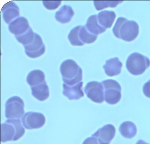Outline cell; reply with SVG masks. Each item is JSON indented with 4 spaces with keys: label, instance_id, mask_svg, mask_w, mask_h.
<instances>
[{
    "label": "cell",
    "instance_id": "6da1fadb",
    "mask_svg": "<svg viewBox=\"0 0 150 144\" xmlns=\"http://www.w3.org/2000/svg\"><path fill=\"white\" fill-rule=\"evenodd\" d=\"M116 37L126 42H132L138 35V24L133 21H128L126 18L120 17L117 20L113 28Z\"/></svg>",
    "mask_w": 150,
    "mask_h": 144
},
{
    "label": "cell",
    "instance_id": "7a4b0ae2",
    "mask_svg": "<svg viewBox=\"0 0 150 144\" xmlns=\"http://www.w3.org/2000/svg\"><path fill=\"white\" fill-rule=\"evenodd\" d=\"M1 140L2 142L16 141L23 136L25 130L19 118H11L1 125Z\"/></svg>",
    "mask_w": 150,
    "mask_h": 144
},
{
    "label": "cell",
    "instance_id": "3957f363",
    "mask_svg": "<svg viewBox=\"0 0 150 144\" xmlns=\"http://www.w3.org/2000/svg\"><path fill=\"white\" fill-rule=\"evenodd\" d=\"M60 70L63 81L68 86L76 85L82 81V69L72 60L64 61L60 66Z\"/></svg>",
    "mask_w": 150,
    "mask_h": 144
},
{
    "label": "cell",
    "instance_id": "277c9868",
    "mask_svg": "<svg viewBox=\"0 0 150 144\" xmlns=\"http://www.w3.org/2000/svg\"><path fill=\"white\" fill-rule=\"evenodd\" d=\"M150 66L148 58L138 52L131 54L127 59L126 67L132 74L139 75L142 74Z\"/></svg>",
    "mask_w": 150,
    "mask_h": 144
},
{
    "label": "cell",
    "instance_id": "5b68a950",
    "mask_svg": "<svg viewBox=\"0 0 150 144\" xmlns=\"http://www.w3.org/2000/svg\"><path fill=\"white\" fill-rule=\"evenodd\" d=\"M104 88V100L110 104H115L122 97L121 86L119 83L113 79H108L102 82Z\"/></svg>",
    "mask_w": 150,
    "mask_h": 144
},
{
    "label": "cell",
    "instance_id": "8992f818",
    "mask_svg": "<svg viewBox=\"0 0 150 144\" xmlns=\"http://www.w3.org/2000/svg\"><path fill=\"white\" fill-rule=\"evenodd\" d=\"M24 104L19 96L10 97L6 104V118H20L24 113Z\"/></svg>",
    "mask_w": 150,
    "mask_h": 144
},
{
    "label": "cell",
    "instance_id": "52a82bcc",
    "mask_svg": "<svg viewBox=\"0 0 150 144\" xmlns=\"http://www.w3.org/2000/svg\"><path fill=\"white\" fill-rule=\"evenodd\" d=\"M87 96L96 103H102L104 100V88L102 83L96 81L88 82L85 88Z\"/></svg>",
    "mask_w": 150,
    "mask_h": 144
},
{
    "label": "cell",
    "instance_id": "ba28073f",
    "mask_svg": "<svg viewBox=\"0 0 150 144\" xmlns=\"http://www.w3.org/2000/svg\"><path fill=\"white\" fill-rule=\"evenodd\" d=\"M45 117L41 113L27 112L22 117L23 125L28 130L39 129L42 127L45 123Z\"/></svg>",
    "mask_w": 150,
    "mask_h": 144
},
{
    "label": "cell",
    "instance_id": "9c48e42d",
    "mask_svg": "<svg viewBox=\"0 0 150 144\" xmlns=\"http://www.w3.org/2000/svg\"><path fill=\"white\" fill-rule=\"evenodd\" d=\"M24 47L27 56L32 58L40 57L43 55L45 52V45L42 38L36 33L34 41Z\"/></svg>",
    "mask_w": 150,
    "mask_h": 144
},
{
    "label": "cell",
    "instance_id": "30bf717a",
    "mask_svg": "<svg viewBox=\"0 0 150 144\" xmlns=\"http://www.w3.org/2000/svg\"><path fill=\"white\" fill-rule=\"evenodd\" d=\"M115 133V126L109 124L98 129L92 136L97 139L99 144H110Z\"/></svg>",
    "mask_w": 150,
    "mask_h": 144
},
{
    "label": "cell",
    "instance_id": "8fae6325",
    "mask_svg": "<svg viewBox=\"0 0 150 144\" xmlns=\"http://www.w3.org/2000/svg\"><path fill=\"white\" fill-rule=\"evenodd\" d=\"M1 13L4 21L8 24L14 21L20 15L19 7L13 1L6 3L2 7Z\"/></svg>",
    "mask_w": 150,
    "mask_h": 144
},
{
    "label": "cell",
    "instance_id": "7c38bea8",
    "mask_svg": "<svg viewBox=\"0 0 150 144\" xmlns=\"http://www.w3.org/2000/svg\"><path fill=\"white\" fill-rule=\"evenodd\" d=\"M30 28L28 20L24 17H18L12 22L8 26L9 31L16 36L24 34Z\"/></svg>",
    "mask_w": 150,
    "mask_h": 144
},
{
    "label": "cell",
    "instance_id": "4fadbf2b",
    "mask_svg": "<svg viewBox=\"0 0 150 144\" xmlns=\"http://www.w3.org/2000/svg\"><path fill=\"white\" fill-rule=\"evenodd\" d=\"M82 86V82L73 86H68L64 83L63 85V94L70 100H79L84 96Z\"/></svg>",
    "mask_w": 150,
    "mask_h": 144
},
{
    "label": "cell",
    "instance_id": "5bb4252c",
    "mask_svg": "<svg viewBox=\"0 0 150 144\" xmlns=\"http://www.w3.org/2000/svg\"><path fill=\"white\" fill-rule=\"evenodd\" d=\"M122 65L118 58H113L106 61L103 68L107 75L113 77L120 74Z\"/></svg>",
    "mask_w": 150,
    "mask_h": 144
},
{
    "label": "cell",
    "instance_id": "9a60e30c",
    "mask_svg": "<svg viewBox=\"0 0 150 144\" xmlns=\"http://www.w3.org/2000/svg\"><path fill=\"white\" fill-rule=\"evenodd\" d=\"M116 15L113 11H105L100 12L97 16L99 24L105 28H109L113 25Z\"/></svg>",
    "mask_w": 150,
    "mask_h": 144
},
{
    "label": "cell",
    "instance_id": "2e32d148",
    "mask_svg": "<svg viewBox=\"0 0 150 144\" xmlns=\"http://www.w3.org/2000/svg\"><path fill=\"white\" fill-rule=\"evenodd\" d=\"M33 96L40 101H44L50 96L49 87L46 82L34 87H31Z\"/></svg>",
    "mask_w": 150,
    "mask_h": 144
},
{
    "label": "cell",
    "instance_id": "e0dca14e",
    "mask_svg": "<svg viewBox=\"0 0 150 144\" xmlns=\"http://www.w3.org/2000/svg\"><path fill=\"white\" fill-rule=\"evenodd\" d=\"M74 14L71 7L64 5L56 13L55 18L59 22L64 24L70 22Z\"/></svg>",
    "mask_w": 150,
    "mask_h": 144
},
{
    "label": "cell",
    "instance_id": "ac0fdd59",
    "mask_svg": "<svg viewBox=\"0 0 150 144\" xmlns=\"http://www.w3.org/2000/svg\"><path fill=\"white\" fill-rule=\"evenodd\" d=\"M86 26L90 33L96 35L103 33L106 31V28L99 24L97 16L96 15L91 16L88 18Z\"/></svg>",
    "mask_w": 150,
    "mask_h": 144
},
{
    "label": "cell",
    "instance_id": "d6986e66",
    "mask_svg": "<svg viewBox=\"0 0 150 144\" xmlns=\"http://www.w3.org/2000/svg\"><path fill=\"white\" fill-rule=\"evenodd\" d=\"M119 130L121 135L126 138H132L135 137L137 133L136 125L130 121H126L122 123Z\"/></svg>",
    "mask_w": 150,
    "mask_h": 144
},
{
    "label": "cell",
    "instance_id": "ffe728a7",
    "mask_svg": "<svg viewBox=\"0 0 150 144\" xmlns=\"http://www.w3.org/2000/svg\"><path fill=\"white\" fill-rule=\"evenodd\" d=\"M27 81L31 87L41 84L45 82L44 73L41 70H33L30 72L28 75Z\"/></svg>",
    "mask_w": 150,
    "mask_h": 144
},
{
    "label": "cell",
    "instance_id": "44dd1931",
    "mask_svg": "<svg viewBox=\"0 0 150 144\" xmlns=\"http://www.w3.org/2000/svg\"><path fill=\"white\" fill-rule=\"evenodd\" d=\"M79 37L81 41L84 44L93 43L97 38V35L90 33L86 26H81L80 29Z\"/></svg>",
    "mask_w": 150,
    "mask_h": 144
},
{
    "label": "cell",
    "instance_id": "7402d4cb",
    "mask_svg": "<svg viewBox=\"0 0 150 144\" xmlns=\"http://www.w3.org/2000/svg\"><path fill=\"white\" fill-rule=\"evenodd\" d=\"M36 33H34L31 28L24 34L20 35L15 36L17 41L24 46L29 44L34 41Z\"/></svg>",
    "mask_w": 150,
    "mask_h": 144
},
{
    "label": "cell",
    "instance_id": "603a6c76",
    "mask_svg": "<svg viewBox=\"0 0 150 144\" xmlns=\"http://www.w3.org/2000/svg\"><path fill=\"white\" fill-rule=\"evenodd\" d=\"M123 2L121 1H94L95 7L97 11L102 10L107 8H115Z\"/></svg>",
    "mask_w": 150,
    "mask_h": 144
},
{
    "label": "cell",
    "instance_id": "cb8c5ba5",
    "mask_svg": "<svg viewBox=\"0 0 150 144\" xmlns=\"http://www.w3.org/2000/svg\"><path fill=\"white\" fill-rule=\"evenodd\" d=\"M81 26H77L71 30L69 35L68 38L70 43L74 46H82L84 45L81 41L79 37V32Z\"/></svg>",
    "mask_w": 150,
    "mask_h": 144
},
{
    "label": "cell",
    "instance_id": "d4e9b609",
    "mask_svg": "<svg viewBox=\"0 0 150 144\" xmlns=\"http://www.w3.org/2000/svg\"><path fill=\"white\" fill-rule=\"evenodd\" d=\"M61 1H44L43 4L48 10H53L57 9L61 4Z\"/></svg>",
    "mask_w": 150,
    "mask_h": 144
},
{
    "label": "cell",
    "instance_id": "484cf974",
    "mask_svg": "<svg viewBox=\"0 0 150 144\" xmlns=\"http://www.w3.org/2000/svg\"><path fill=\"white\" fill-rule=\"evenodd\" d=\"M143 93L146 96L150 98V80L145 83L143 87Z\"/></svg>",
    "mask_w": 150,
    "mask_h": 144
},
{
    "label": "cell",
    "instance_id": "4316f807",
    "mask_svg": "<svg viewBox=\"0 0 150 144\" xmlns=\"http://www.w3.org/2000/svg\"><path fill=\"white\" fill-rule=\"evenodd\" d=\"M82 144H99L98 140L96 138L91 136L87 138L83 141Z\"/></svg>",
    "mask_w": 150,
    "mask_h": 144
},
{
    "label": "cell",
    "instance_id": "83f0119b",
    "mask_svg": "<svg viewBox=\"0 0 150 144\" xmlns=\"http://www.w3.org/2000/svg\"><path fill=\"white\" fill-rule=\"evenodd\" d=\"M136 144H149L148 143H146L145 141L144 140H139L137 141Z\"/></svg>",
    "mask_w": 150,
    "mask_h": 144
}]
</instances>
